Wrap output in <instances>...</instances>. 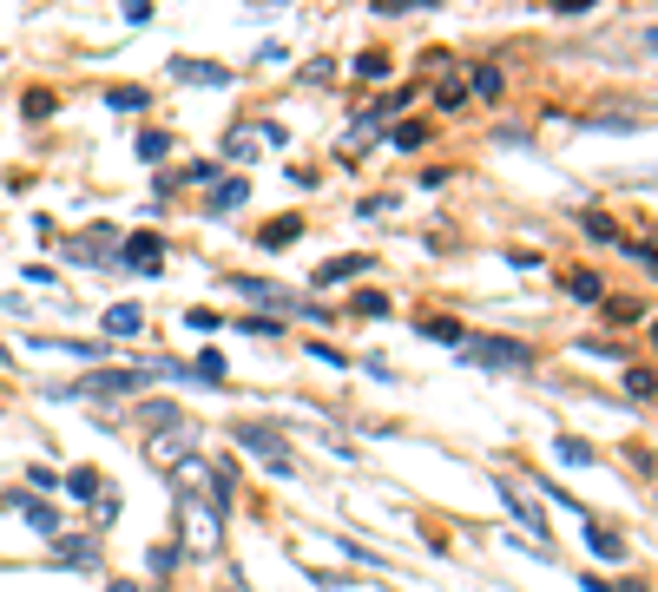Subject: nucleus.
<instances>
[{
	"mask_svg": "<svg viewBox=\"0 0 658 592\" xmlns=\"http://www.w3.org/2000/svg\"><path fill=\"white\" fill-rule=\"evenodd\" d=\"M461 356L481 363V369H520L527 343H513V336H461Z\"/></svg>",
	"mask_w": 658,
	"mask_h": 592,
	"instance_id": "obj_1",
	"label": "nucleus"
},
{
	"mask_svg": "<svg viewBox=\"0 0 658 592\" xmlns=\"http://www.w3.org/2000/svg\"><path fill=\"white\" fill-rule=\"evenodd\" d=\"M237 447H251V454H264V467L271 474H296L291 447H284V435L277 428H257V422H237Z\"/></svg>",
	"mask_w": 658,
	"mask_h": 592,
	"instance_id": "obj_2",
	"label": "nucleus"
},
{
	"mask_svg": "<svg viewBox=\"0 0 658 592\" xmlns=\"http://www.w3.org/2000/svg\"><path fill=\"white\" fill-rule=\"evenodd\" d=\"M151 369H99L79 382V395H132V388H146Z\"/></svg>",
	"mask_w": 658,
	"mask_h": 592,
	"instance_id": "obj_3",
	"label": "nucleus"
},
{
	"mask_svg": "<svg viewBox=\"0 0 658 592\" xmlns=\"http://www.w3.org/2000/svg\"><path fill=\"white\" fill-rule=\"evenodd\" d=\"M119 250H126V270H139V277H151V270L165 264V244H158L151 230H139V237H126Z\"/></svg>",
	"mask_w": 658,
	"mask_h": 592,
	"instance_id": "obj_4",
	"label": "nucleus"
},
{
	"mask_svg": "<svg viewBox=\"0 0 658 592\" xmlns=\"http://www.w3.org/2000/svg\"><path fill=\"white\" fill-rule=\"evenodd\" d=\"M112 250H119V237H112L106 224H99V230H86V237H73V257H79V264H106Z\"/></svg>",
	"mask_w": 658,
	"mask_h": 592,
	"instance_id": "obj_5",
	"label": "nucleus"
},
{
	"mask_svg": "<svg viewBox=\"0 0 658 592\" xmlns=\"http://www.w3.org/2000/svg\"><path fill=\"white\" fill-rule=\"evenodd\" d=\"M165 375H191V382H224V356L212 349V356H198V363H158Z\"/></svg>",
	"mask_w": 658,
	"mask_h": 592,
	"instance_id": "obj_6",
	"label": "nucleus"
},
{
	"mask_svg": "<svg viewBox=\"0 0 658 592\" xmlns=\"http://www.w3.org/2000/svg\"><path fill=\"white\" fill-rule=\"evenodd\" d=\"M237 290L257 296V303H271V309H296V296H291V290H277V284H264V277H237Z\"/></svg>",
	"mask_w": 658,
	"mask_h": 592,
	"instance_id": "obj_7",
	"label": "nucleus"
},
{
	"mask_svg": "<svg viewBox=\"0 0 658 592\" xmlns=\"http://www.w3.org/2000/svg\"><path fill=\"white\" fill-rule=\"evenodd\" d=\"M106 329H112V336H139V329H146V316H139L132 303H112V309H106Z\"/></svg>",
	"mask_w": 658,
	"mask_h": 592,
	"instance_id": "obj_8",
	"label": "nucleus"
},
{
	"mask_svg": "<svg viewBox=\"0 0 658 592\" xmlns=\"http://www.w3.org/2000/svg\"><path fill=\"white\" fill-rule=\"evenodd\" d=\"M494 487H501V501H508L513 514L527 520V526H533V533H540V526H547V520H540V507H533V501H527V494H520V487H513V481H494Z\"/></svg>",
	"mask_w": 658,
	"mask_h": 592,
	"instance_id": "obj_9",
	"label": "nucleus"
},
{
	"mask_svg": "<svg viewBox=\"0 0 658 592\" xmlns=\"http://www.w3.org/2000/svg\"><path fill=\"white\" fill-rule=\"evenodd\" d=\"M171 73H178V79H198V86H224V79H230L224 67H205V60H171Z\"/></svg>",
	"mask_w": 658,
	"mask_h": 592,
	"instance_id": "obj_10",
	"label": "nucleus"
},
{
	"mask_svg": "<svg viewBox=\"0 0 658 592\" xmlns=\"http://www.w3.org/2000/svg\"><path fill=\"white\" fill-rule=\"evenodd\" d=\"M356 270H369V257H330V264L316 270V284H343V277H356Z\"/></svg>",
	"mask_w": 658,
	"mask_h": 592,
	"instance_id": "obj_11",
	"label": "nucleus"
},
{
	"mask_svg": "<svg viewBox=\"0 0 658 592\" xmlns=\"http://www.w3.org/2000/svg\"><path fill=\"white\" fill-rule=\"evenodd\" d=\"M13 507L27 514V526H40V533H53V526H60V520H53V507H40L33 494H13Z\"/></svg>",
	"mask_w": 658,
	"mask_h": 592,
	"instance_id": "obj_12",
	"label": "nucleus"
},
{
	"mask_svg": "<svg viewBox=\"0 0 658 592\" xmlns=\"http://www.w3.org/2000/svg\"><path fill=\"white\" fill-rule=\"evenodd\" d=\"M53 560H73V566H92V540H53Z\"/></svg>",
	"mask_w": 658,
	"mask_h": 592,
	"instance_id": "obj_13",
	"label": "nucleus"
},
{
	"mask_svg": "<svg viewBox=\"0 0 658 592\" xmlns=\"http://www.w3.org/2000/svg\"><path fill=\"white\" fill-rule=\"evenodd\" d=\"M586 540H592V553H606V560H619V553H626V540H619V533H606V526H586Z\"/></svg>",
	"mask_w": 658,
	"mask_h": 592,
	"instance_id": "obj_14",
	"label": "nucleus"
},
{
	"mask_svg": "<svg viewBox=\"0 0 658 592\" xmlns=\"http://www.w3.org/2000/svg\"><path fill=\"white\" fill-rule=\"evenodd\" d=\"M106 99H112V106H119V112H146V106H151L146 92H139V86H112V92H106Z\"/></svg>",
	"mask_w": 658,
	"mask_h": 592,
	"instance_id": "obj_15",
	"label": "nucleus"
},
{
	"mask_svg": "<svg viewBox=\"0 0 658 592\" xmlns=\"http://www.w3.org/2000/svg\"><path fill=\"white\" fill-rule=\"evenodd\" d=\"M553 447H560V461H567V467H586V461H592V447H586L580 435H560Z\"/></svg>",
	"mask_w": 658,
	"mask_h": 592,
	"instance_id": "obj_16",
	"label": "nucleus"
},
{
	"mask_svg": "<svg viewBox=\"0 0 658 592\" xmlns=\"http://www.w3.org/2000/svg\"><path fill=\"white\" fill-rule=\"evenodd\" d=\"M244 198H251V191H244V178H224V185H218V205H212V211H237Z\"/></svg>",
	"mask_w": 658,
	"mask_h": 592,
	"instance_id": "obj_17",
	"label": "nucleus"
},
{
	"mask_svg": "<svg viewBox=\"0 0 658 592\" xmlns=\"http://www.w3.org/2000/svg\"><path fill=\"white\" fill-rule=\"evenodd\" d=\"M422 336H429V343H461V323L435 316V323H422Z\"/></svg>",
	"mask_w": 658,
	"mask_h": 592,
	"instance_id": "obj_18",
	"label": "nucleus"
},
{
	"mask_svg": "<svg viewBox=\"0 0 658 592\" xmlns=\"http://www.w3.org/2000/svg\"><path fill=\"white\" fill-rule=\"evenodd\" d=\"M395 146H402V151L429 146V126H415V119H409V126H395Z\"/></svg>",
	"mask_w": 658,
	"mask_h": 592,
	"instance_id": "obj_19",
	"label": "nucleus"
},
{
	"mask_svg": "<svg viewBox=\"0 0 658 592\" xmlns=\"http://www.w3.org/2000/svg\"><path fill=\"white\" fill-rule=\"evenodd\" d=\"M67 487H73L79 501H92V494H99V474H92V467H79V474H67Z\"/></svg>",
	"mask_w": 658,
	"mask_h": 592,
	"instance_id": "obj_20",
	"label": "nucleus"
},
{
	"mask_svg": "<svg viewBox=\"0 0 658 592\" xmlns=\"http://www.w3.org/2000/svg\"><path fill=\"white\" fill-rule=\"evenodd\" d=\"M350 309H356V316H389V296L363 290V296H356V303H350Z\"/></svg>",
	"mask_w": 658,
	"mask_h": 592,
	"instance_id": "obj_21",
	"label": "nucleus"
},
{
	"mask_svg": "<svg viewBox=\"0 0 658 592\" xmlns=\"http://www.w3.org/2000/svg\"><path fill=\"white\" fill-rule=\"evenodd\" d=\"M47 112H53V92H47V86H33V92H27V119H47Z\"/></svg>",
	"mask_w": 658,
	"mask_h": 592,
	"instance_id": "obj_22",
	"label": "nucleus"
},
{
	"mask_svg": "<svg viewBox=\"0 0 658 592\" xmlns=\"http://www.w3.org/2000/svg\"><path fill=\"white\" fill-rule=\"evenodd\" d=\"M165 151H171V139H165V132H146V139H139V158H151V165H158Z\"/></svg>",
	"mask_w": 658,
	"mask_h": 592,
	"instance_id": "obj_23",
	"label": "nucleus"
},
{
	"mask_svg": "<svg viewBox=\"0 0 658 592\" xmlns=\"http://www.w3.org/2000/svg\"><path fill=\"white\" fill-rule=\"evenodd\" d=\"M468 92H481V99H494V92H501V73H494V67H481V73H474V86H468Z\"/></svg>",
	"mask_w": 658,
	"mask_h": 592,
	"instance_id": "obj_24",
	"label": "nucleus"
},
{
	"mask_svg": "<svg viewBox=\"0 0 658 592\" xmlns=\"http://www.w3.org/2000/svg\"><path fill=\"white\" fill-rule=\"evenodd\" d=\"M291 237H296V218H277L271 230H264V244H271V250H277V244H291Z\"/></svg>",
	"mask_w": 658,
	"mask_h": 592,
	"instance_id": "obj_25",
	"label": "nucleus"
},
{
	"mask_svg": "<svg viewBox=\"0 0 658 592\" xmlns=\"http://www.w3.org/2000/svg\"><path fill=\"white\" fill-rule=\"evenodd\" d=\"M441 106H448V112H461V106H468V86H461V79H448V86H441Z\"/></svg>",
	"mask_w": 658,
	"mask_h": 592,
	"instance_id": "obj_26",
	"label": "nucleus"
},
{
	"mask_svg": "<svg viewBox=\"0 0 658 592\" xmlns=\"http://www.w3.org/2000/svg\"><path fill=\"white\" fill-rule=\"evenodd\" d=\"M606 316H612V323H639V316H646V303H606Z\"/></svg>",
	"mask_w": 658,
	"mask_h": 592,
	"instance_id": "obj_27",
	"label": "nucleus"
},
{
	"mask_svg": "<svg viewBox=\"0 0 658 592\" xmlns=\"http://www.w3.org/2000/svg\"><path fill=\"white\" fill-rule=\"evenodd\" d=\"M573 296H580V303H592V296H599V277H592V270H573Z\"/></svg>",
	"mask_w": 658,
	"mask_h": 592,
	"instance_id": "obj_28",
	"label": "nucleus"
},
{
	"mask_svg": "<svg viewBox=\"0 0 658 592\" xmlns=\"http://www.w3.org/2000/svg\"><path fill=\"white\" fill-rule=\"evenodd\" d=\"M375 13H409V7H435V0H369Z\"/></svg>",
	"mask_w": 658,
	"mask_h": 592,
	"instance_id": "obj_29",
	"label": "nucleus"
},
{
	"mask_svg": "<svg viewBox=\"0 0 658 592\" xmlns=\"http://www.w3.org/2000/svg\"><path fill=\"white\" fill-rule=\"evenodd\" d=\"M356 73H363V79H382V73H389V60H382V53H363V60H356Z\"/></svg>",
	"mask_w": 658,
	"mask_h": 592,
	"instance_id": "obj_30",
	"label": "nucleus"
},
{
	"mask_svg": "<svg viewBox=\"0 0 658 592\" xmlns=\"http://www.w3.org/2000/svg\"><path fill=\"white\" fill-rule=\"evenodd\" d=\"M626 388L632 395H652V369H626Z\"/></svg>",
	"mask_w": 658,
	"mask_h": 592,
	"instance_id": "obj_31",
	"label": "nucleus"
},
{
	"mask_svg": "<svg viewBox=\"0 0 658 592\" xmlns=\"http://www.w3.org/2000/svg\"><path fill=\"white\" fill-rule=\"evenodd\" d=\"M599 0H553V13H592Z\"/></svg>",
	"mask_w": 658,
	"mask_h": 592,
	"instance_id": "obj_32",
	"label": "nucleus"
},
{
	"mask_svg": "<svg viewBox=\"0 0 658 592\" xmlns=\"http://www.w3.org/2000/svg\"><path fill=\"white\" fill-rule=\"evenodd\" d=\"M0 363H7V356H0Z\"/></svg>",
	"mask_w": 658,
	"mask_h": 592,
	"instance_id": "obj_33",
	"label": "nucleus"
}]
</instances>
